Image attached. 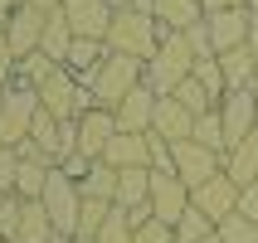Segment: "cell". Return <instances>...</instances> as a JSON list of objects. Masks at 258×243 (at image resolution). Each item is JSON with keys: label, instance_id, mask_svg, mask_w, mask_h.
Here are the masks:
<instances>
[{"label": "cell", "instance_id": "cell-4", "mask_svg": "<svg viewBox=\"0 0 258 243\" xmlns=\"http://www.w3.org/2000/svg\"><path fill=\"white\" fill-rule=\"evenodd\" d=\"M146 78V63L142 58H127V54H107L98 63V73H93V78H88V88H93V98H98V107H107V112H112L117 102L127 98L132 88L142 83Z\"/></svg>", "mask_w": 258, "mask_h": 243}, {"label": "cell", "instance_id": "cell-38", "mask_svg": "<svg viewBox=\"0 0 258 243\" xmlns=\"http://www.w3.org/2000/svg\"><path fill=\"white\" fill-rule=\"evenodd\" d=\"M15 63H20V58H15V49H10V39H5V34H0V88L10 83L15 78Z\"/></svg>", "mask_w": 258, "mask_h": 243}, {"label": "cell", "instance_id": "cell-36", "mask_svg": "<svg viewBox=\"0 0 258 243\" xmlns=\"http://www.w3.org/2000/svg\"><path fill=\"white\" fill-rule=\"evenodd\" d=\"M137 243H175V229L161 224V219H146L142 229H137Z\"/></svg>", "mask_w": 258, "mask_h": 243}, {"label": "cell", "instance_id": "cell-16", "mask_svg": "<svg viewBox=\"0 0 258 243\" xmlns=\"http://www.w3.org/2000/svg\"><path fill=\"white\" fill-rule=\"evenodd\" d=\"M151 136H161V141H185V136H195V112H185L175 98H156Z\"/></svg>", "mask_w": 258, "mask_h": 243}, {"label": "cell", "instance_id": "cell-23", "mask_svg": "<svg viewBox=\"0 0 258 243\" xmlns=\"http://www.w3.org/2000/svg\"><path fill=\"white\" fill-rule=\"evenodd\" d=\"M54 238V224H49V214H44L39 200H25V209H20V229H15V243H49Z\"/></svg>", "mask_w": 258, "mask_h": 243}, {"label": "cell", "instance_id": "cell-49", "mask_svg": "<svg viewBox=\"0 0 258 243\" xmlns=\"http://www.w3.org/2000/svg\"><path fill=\"white\" fill-rule=\"evenodd\" d=\"M0 243H10V238H0Z\"/></svg>", "mask_w": 258, "mask_h": 243}, {"label": "cell", "instance_id": "cell-48", "mask_svg": "<svg viewBox=\"0 0 258 243\" xmlns=\"http://www.w3.org/2000/svg\"><path fill=\"white\" fill-rule=\"evenodd\" d=\"M248 10H258V0H248Z\"/></svg>", "mask_w": 258, "mask_h": 243}, {"label": "cell", "instance_id": "cell-50", "mask_svg": "<svg viewBox=\"0 0 258 243\" xmlns=\"http://www.w3.org/2000/svg\"><path fill=\"white\" fill-rule=\"evenodd\" d=\"M253 93H258V88H253Z\"/></svg>", "mask_w": 258, "mask_h": 243}, {"label": "cell", "instance_id": "cell-29", "mask_svg": "<svg viewBox=\"0 0 258 243\" xmlns=\"http://www.w3.org/2000/svg\"><path fill=\"white\" fill-rule=\"evenodd\" d=\"M54 68H58L54 58H44V54H25L20 63H15V83H29V88H39V83H44V78H49Z\"/></svg>", "mask_w": 258, "mask_h": 243}, {"label": "cell", "instance_id": "cell-26", "mask_svg": "<svg viewBox=\"0 0 258 243\" xmlns=\"http://www.w3.org/2000/svg\"><path fill=\"white\" fill-rule=\"evenodd\" d=\"M98 243H137V229H132V219L127 209H107V219H102V229H98Z\"/></svg>", "mask_w": 258, "mask_h": 243}, {"label": "cell", "instance_id": "cell-41", "mask_svg": "<svg viewBox=\"0 0 258 243\" xmlns=\"http://www.w3.org/2000/svg\"><path fill=\"white\" fill-rule=\"evenodd\" d=\"M205 15H215V10H239V5H248V0H200Z\"/></svg>", "mask_w": 258, "mask_h": 243}, {"label": "cell", "instance_id": "cell-33", "mask_svg": "<svg viewBox=\"0 0 258 243\" xmlns=\"http://www.w3.org/2000/svg\"><path fill=\"white\" fill-rule=\"evenodd\" d=\"M190 78H195V83H200L205 93L215 98V107H219V98L229 93V88H224V73H219V58H200V63H195V73H190Z\"/></svg>", "mask_w": 258, "mask_h": 243}, {"label": "cell", "instance_id": "cell-7", "mask_svg": "<svg viewBox=\"0 0 258 243\" xmlns=\"http://www.w3.org/2000/svg\"><path fill=\"white\" fill-rule=\"evenodd\" d=\"M219 122H224V146H239L244 136L258 131V93L244 88V93H224L219 98Z\"/></svg>", "mask_w": 258, "mask_h": 243}, {"label": "cell", "instance_id": "cell-28", "mask_svg": "<svg viewBox=\"0 0 258 243\" xmlns=\"http://www.w3.org/2000/svg\"><path fill=\"white\" fill-rule=\"evenodd\" d=\"M215 233H219V243H258V224H253V219H244V214L219 219Z\"/></svg>", "mask_w": 258, "mask_h": 243}, {"label": "cell", "instance_id": "cell-5", "mask_svg": "<svg viewBox=\"0 0 258 243\" xmlns=\"http://www.w3.org/2000/svg\"><path fill=\"white\" fill-rule=\"evenodd\" d=\"M44 214H49V224H54V233H69V238H78V209H83V190H78V180H69V175L49 171V185H44L39 195Z\"/></svg>", "mask_w": 258, "mask_h": 243}, {"label": "cell", "instance_id": "cell-35", "mask_svg": "<svg viewBox=\"0 0 258 243\" xmlns=\"http://www.w3.org/2000/svg\"><path fill=\"white\" fill-rule=\"evenodd\" d=\"M185 44H190V54H195V63H200V58H215V44H210V25H190L185 29Z\"/></svg>", "mask_w": 258, "mask_h": 243}, {"label": "cell", "instance_id": "cell-30", "mask_svg": "<svg viewBox=\"0 0 258 243\" xmlns=\"http://www.w3.org/2000/svg\"><path fill=\"white\" fill-rule=\"evenodd\" d=\"M190 141H200V146H210V151H229L224 146V122H219V112H205V117H195V136Z\"/></svg>", "mask_w": 258, "mask_h": 243}, {"label": "cell", "instance_id": "cell-8", "mask_svg": "<svg viewBox=\"0 0 258 243\" xmlns=\"http://www.w3.org/2000/svg\"><path fill=\"white\" fill-rule=\"evenodd\" d=\"M190 209V190L175 171H151V219L161 224H180V214Z\"/></svg>", "mask_w": 258, "mask_h": 243}, {"label": "cell", "instance_id": "cell-34", "mask_svg": "<svg viewBox=\"0 0 258 243\" xmlns=\"http://www.w3.org/2000/svg\"><path fill=\"white\" fill-rule=\"evenodd\" d=\"M15 175H20V151L0 146V195H15Z\"/></svg>", "mask_w": 258, "mask_h": 243}, {"label": "cell", "instance_id": "cell-31", "mask_svg": "<svg viewBox=\"0 0 258 243\" xmlns=\"http://www.w3.org/2000/svg\"><path fill=\"white\" fill-rule=\"evenodd\" d=\"M171 98L180 102V107H185V112H195V117H205V112H215V98H210V93H205V88L195 83V78H185V83L175 88Z\"/></svg>", "mask_w": 258, "mask_h": 243}, {"label": "cell", "instance_id": "cell-42", "mask_svg": "<svg viewBox=\"0 0 258 243\" xmlns=\"http://www.w3.org/2000/svg\"><path fill=\"white\" fill-rule=\"evenodd\" d=\"M15 5H20V0H0V34H5V25H10V15H15Z\"/></svg>", "mask_w": 258, "mask_h": 243}, {"label": "cell", "instance_id": "cell-46", "mask_svg": "<svg viewBox=\"0 0 258 243\" xmlns=\"http://www.w3.org/2000/svg\"><path fill=\"white\" fill-rule=\"evenodd\" d=\"M107 5H112V10H127V5H132V0H107Z\"/></svg>", "mask_w": 258, "mask_h": 243}, {"label": "cell", "instance_id": "cell-47", "mask_svg": "<svg viewBox=\"0 0 258 243\" xmlns=\"http://www.w3.org/2000/svg\"><path fill=\"white\" fill-rule=\"evenodd\" d=\"M205 243H219V233H210V238H205Z\"/></svg>", "mask_w": 258, "mask_h": 243}, {"label": "cell", "instance_id": "cell-45", "mask_svg": "<svg viewBox=\"0 0 258 243\" xmlns=\"http://www.w3.org/2000/svg\"><path fill=\"white\" fill-rule=\"evenodd\" d=\"M127 10H137V15H151V10H156V0H132Z\"/></svg>", "mask_w": 258, "mask_h": 243}, {"label": "cell", "instance_id": "cell-14", "mask_svg": "<svg viewBox=\"0 0 258 243\" xmlns=\"http://www.w3.org/2000/svg\"><path fill=\"white\" fill-rule=\"evenodd\" d=\"M102 160L112 166V171H132V166H146L151 171V131H117Z\"/></svg>", "mask_w": 258, "mask_h": 243}, {"label": "cell", "instance_id": "cell-44", "mask_svg": "<svg viewBox=\"0 0 258 243\" xmlns=\"http://www.w3.org/2000/svg\"><path fill=\"white\" fill-rule=\"evenodd\" d=\"M25 5H34V10H44V15H54L58 5H63V0H25Z\"/></svg>", "mask_w": 258, "mask_h": 243}, {"label": "cell", "instance_id": "cell-3", "mask_svg": "<svg viewBox=\"0 0 258 243\" xmlns=\"http://www.w3.org/2000/svg\"><path fill=\"white\" fill-rule=\"evenodd\" d=\"M34 117H39V93L29 83H15L10 78L0 88V146H25Z\"/></svg>", "mask_w": 258, "mask_h": 243}, {"label": "cell", "instance_id": "cell-19", "mask_svg": "<svg viewBox=\"0 0 258 243\" xmlns=\"http://www.w3.org/2000/svg\"><path fill=\"white\" fill-rule=\"evenodd\" d=\"M224 175H229L239 190H248V185L258 180V131H253V136H244L239 146H229V151H224Z\"/></svg>", "mask_w": 258, "mask_h": 243}, {"label": "cell", "instance_id": "cell-13", "mask_svg": "<svg viewBox=\"0 0 258 243\" xmlns=\"http://www.w3.org/2000/svg\"><path fill=\"white\" fill-rule=\"evenodd\" d=\"M112 136H117V117L107 112V107H88V112L78 117V156L102 160V151H107Z\"/></svg>", "mask_w": 258, "mask_h": 243}, {"label": "cell", "instance_id": "cell-25", "mask_svg": "<svg viewBox=\"0 0 258 243\" xmlns=\"http://www.w3.org/2000/svg\"><path fill=\"white\" fill-rule=\"evenodd\" d=\"M117 175H122V171H112L107 160H93V171L83 175V185H78V190L93 195V200H107V204H112L117 200Z\"/></svg>", "mask_w": 258, "mask_h": 243}, {"label": "cell", "instance_id": "cell-27", "mask_svg": "<svg viewBox=\"0 0 258 243\" xmlns=\"http://www.w3.org/2000/svg\"><path fill=\"white\" fill-rule=\"evenodd\" d=\"M210 233H215V224H210L195 204H190L185 214H180V224H175V243H205Z\"/></svg>", "mask_w": 258, "mask_h": 243}, {"label": "cell", "instance_id": "cell-17", "mask_svg": "<svg viewBox=\"0 0 258 243\" xmlns=\"http://www.w3.org/2000/svg\"><path fill=\"white\" fill-rule=\"evenodd\" d=\"M117 209H127V214H151V171L146 166H132V171L117 175Z\"/></svg>", "mask_w": 258, "mask_h": 243}, {"label": "cell", "instance_id": "cell-11", "mask_svg": "<svg viewBox=\"0 0 258 243\" xmlns=\"http://www.w3.org/2000/svg\"><path fill=\"white\" fill-rule=\"evenodd\" d=\"M205 25H210L215 54H229V49H244V44H248L253 10H248V5H239V10H215V15H205Z\"/></svg>", "mask_w": 258, "mask_h": 243}, {"label": "cell", "instance_id": "cell-1", "mask_svg": "<svg viewBox=\"0 0 258 243\" xmlns=\"http://www.w3.org/2000/svg\"><path fill=\"white\" fill-rule=\"evenodd\" d=\"M190 73H195V54H190L185 34H171V29H166V34H161V49L151 54V63H146V78H142V83L151 88L156 98H171Z\"/></svg>", "mask_w": 258, "mask_h": 243}, {"label": "cell", "instance_id": "cell-15", "mask_svg": "<svg viewBox=\"0 0 258 243\" xmlns=\"http://www.w3.org/2000/svg\"><path fill=\"white\" fill-rule=\"evenodd\" d=\"M112 117H117V131H151V117H156V93H151L146 83H137L127 98L112 107Z\"/></svg>", "mask_w": 258, "mask_h": 243}, {"label": "cell", "instance_id": "cell-20", "mask_svg": "<svg viewBox=\"0 0 258 243\" xmlns=\"http://www.w3.org/2000/svg\"><path fill=\"white\" fill-rule=\"evenodd\" d=\"M151 20H156L161 29H171V34H185L190 25L205 20V5H200V0H156Z\"/></svg>", "mask_w": 258, "mask_h": 243}, {"label": "cell", "instance_id": "cell-24", "mask_svg": "<svg viewBox=\"0 0 258 243\" xmlns=\"http://www.w3.org/2000/svg\"><path fill=\"white\" fill-rule=\"evenodd\" d=\"M49 171H54L49 160H25V156H20L15 195H20V200H39V195H44V185H49Z\"/></svg>", "mask_w": 258, "mask_h": 243}, {"label": "cell", "instance_id": "cell-43", "mask_svg": "<svg viewBox=\"0 0 258 243\" xmlns=\"http://www.w3.org/2000/svg\"><path fill=\"white\" fill-rule=\"evenodd\" d=\"M248 54L258 58V10H253V25H248Z\"/></svg>", "mask_w": 258, "mask_h": 243}, {"label": "cell", "instance_id": "cell-9", "mask_svg": "<svg viewBox=\"0 0 258 243\" xmlns=\"http://www.w3.org/2000/svg\"><path fill=\"white\" fill-rule=\"evenodd\" d=\"M58 10L69 20L73 39H102L107 44V29H112V15H117L107 0H63Z\"/></svg>", "mask_w": 258, "mask_h": 243}, {"label": "cell", "instance_id": "cell-40", "mask_svg": "<svg viewBox=\"0 0 258 243\" xmlns=\"http://www.w3.org/2000/svg\"><path fill=\"white\" fill-rule=\"evenodd\" d=\"M239 214H244V219H253V224H258V185L239 190Z\"/></svg>", "mask_w": 258, "mask_h": 243}, {"label": "cell", "instance_id": "cell-12", "mask_svg": "<svg viewBox=\"0 0 258 243\" xmlns=\"http://www.w3.org/2000/svg\"><path fill=\"white\" fill-rule=\"evenodd\" d=\"M44 25H49V15L44 10H34V5H15V15H10V25H5V39H10V49H15V58H25V54H39V39H44Z\"/></svg>", "mask_w": 258, "mask_h": 243}, {"label": "cell", "instance_id": "cell-37", "mask_svg": "<svg viewBox=\"0 0 258 243\" xmlns=\"http://www.w3.org/2000/svg\"><path fill=\"white\" fill-rule=\"evenodd\" d=\"M58 171L69 175V180H78V185H83V175L93 171V160H88V156H78V151H73V156H63V160H58Z\"/></svg>", "mask_w": 258, "mask_h": 243}, {"label": "cell", "instance_id": "cell-21", "mask_svg": "<svg viewBox=\"0 0 258 243\" xmlns=\"http://www.w3.org/2000/svg\"><path fill=\"white\" fill-rule=\"evenodd\" d=\"M102 58H107V44L102 39H73V49H69V58H63V68L73 73V78H93V73H98V63Z\"/></svg>", "mask_w": 258, "mask_h": 243}, {"label": "cell", "instance_id": "cell-2", "mask_svg": "<svg viewBox=\"0 0 258 243\" xmlns=\"http://www.w3.org/2000/svg\"><path fill=\"white\" fill-rule=\"evenodd\" d=\"M161 34H166V29H161L151 15L117 10V15H112V29H107V54H127V58L151 63V54L161 49Z\"/></svg>", "mask_w": 258, "mask_h": 243}, {"label": "cell", "instance_id": "cell-6", "mask_svg": "<svg viewBox=\"0 0 258 243\" xmlns=\"http://www.w3.org/2000/svg\"><path fill=\"white\" fill-rule=\"evenodd\" d=\"M171 171L185 180V190H200L205 180H215V175L224 171V156L185 136V141H171Z\"/></svg>", "mask_w": 258, "mask_h": 243}, {"label": "cell", "instance_id": "cell-10", "mask_svg": "<svg viewBox=\"0 0 258 243\" xmlns=\"http://www.w3.org/2000/svg\"><path fill=\"white\" fill-rule=\"evenodd\" d=\"M190 204H195V209H200L210 224H219V219L239 214V185H234L229 175L219 171L215 180H205L200 190H190Z\"/></svg>", "mask_w": 258, "mask_h": 243}, {"label": "cell", "instance_id": "cell-32", "mask_svg": "<svg viewBox=\"0 0 258 243\" xmlns=\"http://www.w3.org/2000/svg\"><path fill=\"white\" fill-rule=\"evenodd\" d=\"M107 209H112L107 200H93V195H83V209H78V238H98V229H102V219H107Z\"/></svg>", "mask_w": 258, "mask_h": 243}, {"label": "cell", "instance_id": "cell-18", "mask_svg": "<svg viewBox=\"0 0 258 243\" xmlns=\"http://www.w3.org/2000/svg\"><path fill=\"white\" fill-rule=\"evenodd\" d=\"M219 58V73H224V88L229 93H244V88H258V58L244 49H229V54H215Z\"/></svg>", "mask_w": 258, "mask_h": 243}, {"label": "cell", "instance_id": "cell-39", "mask_svg": "<svg viewBox=\"0 0 258 243\" xmlns=\"http://www.w3.org/2000/svg\"><path fill=\"white\" fill-rule=\"evenodd\" d=\"M151 171H171V141L151 136Z\"/></svg>", "mask_w": 258, "mask_h": 243}, {"label": "cell", "instance_id": "cell-22", "mask_svg": "<svg viewBox=\"0 0 258 243\" xmlns=\"http://www.w3.org/2000/svg\"><path fill=\"white\" fill-rule=\"evenodd\" d=\"M69 49H73V29H69V20H63V10H54V15H49V25H44L39 54H44V58H54L58 68H63V58H69Z\"/></svg>", "mask_w": 258, "mask_h": 243}, {"label": "cell", "instance_id": "cell-51", "mask_svg": "<svg viewBox=\"0 0 258 243\" xmlns=\"http://www.w3.org/2000/svg\"><path fill=\"white\" fill-rule=\"evenodd\" d=\"M253 185H258V180H253Z\"/></svg>", "mask_w": 258, "mask_h": 243}]
</instances>
